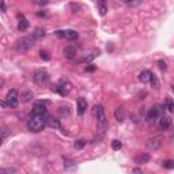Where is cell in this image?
I'll return each mask as SVG.
<instances>
[{
  "label": "cell",
  "instance_id": "cell-1",
  "mask_svg": "<svg viewBox=\"0 0 174 174\" xmlns=\"http://www.w3.org/2000/svg\"><path fill=\"white\" fill-rule=\"evenodd\" d=\"M49 114L44 113V114H37V116H30L27 120V128L31 132H41L44 128L48 125L49 121Z\"/></svg>",
  "mask_w": 174,
  "mask_h": 174
},
{
  "label": "cell",
  "instance_id": "cell-2",
  "mask_svg": "<svg viewBox=\"0 0 174 174\" xmlns=\"http://www.w3.org/2000/svg\"><path fill=\"white\" fill-rule=\"evenodd\" d=\"M94 114L97 117V125H98V132L99 135L103 136V133L108 129V120L105 116V110H103L102 105H97L94 106Z\"/></svg>",
  "mask_w": 174,
  "mask_h": 174
},
{
  "label": "cell",
  "instance_id": "cell-3",
  "mask_svg": "<svg viewBox=\"0 0 174 174\" xmlns=\"http://www.w3.org/2000/svg\"><path fill=\"white\" fill-rule=\"evenodd\" d=\"M35 41L37 40L33 35L23 37V38H21L19 41L16 42V50L19 52V53H26V52H29L33 46L35 45Z\"/></svg>",
  "mask_w": 174,
  "mask_h": 174
},
{
  "label": "cell",
  "instance_id": "cell-4",
  "mask_svg": "<svg viewBox=\"0 0 174 174\" xmlns=\"http://www.w3.org/2000/svg\"><path fill=\"white\" fill-rule=\"evenodd\" d=\"M33 79H34L35 84H38L40 87H45L49 84V73H48L46 69H37L34 72V76H33Z\"/></svg>",
  "mask_w": 174,
  "mask_h": 174
},
{
  "label": "cell",
  "instance_id": "cell-5",
  "mask_svg": "<svg viewBox=\"0 0 174 174\" xmlns=\"http://www.w3.org/2000/svg\"><path fill=\"white\" fill-rule=\"evenodd\" d=\"M6 103L8 108H16L18 106V101H19V92H18V90H15V88H12V90H10L8 92H7L6 95Z\"/></svg>",
  "mask_w": 174,
  "mask_h": 174
},
{
  "label": "cell",
  "instance_id": "cell-6",
  "mask_svg": "<svg viewBox=\"0 0 174 174\" xmlns=\"http://www.w3.org/2000/svg\"><path fill=\"white\" fill-rule=\"evenodd\" d=\"M71 88H72V84L69 83L68 80H61V82L59 83L57 86H54L53 88H52V91L59 92L60 95H63V97H65V95H68V94H69Z\"/></svg>",
  "mask_w": 174,
  "mask_h": 174
},
{
  "label": "cell",
  "instance_id": "cell-7",
  "mask_svg": "<svg viewBox=\"0 0 174 174\" xmlns=\"http://www.w3.org/2000/svg\"><path fill=\"white\" fill-rule=\"evenodd\" d=\"M162 143H163V136H161V135L153 136V138H150L146 142V147H147V150H150V151H157L159 147L162 146Z\"/></svg>",
  "mask_w": 174,
  "mask_h": 174
},
{
  "label": "cell",
  "instance_id": "cell-8",
  "mask_svg": "<svg viewBox=\"0 0 174 174\" xmlns=\"http://www.w3.org/2000/svg\"><path fill=\"white\" fill-rule=\"evenodd\" d=\"M161 114H162L161 106H154V108H151V109L148 110V113H147V116H146L147 124H148V125H153L155 121H157V118L161 117Z\"/></svg>",
  "mask_w": 174,
  "mask_h": 174
},
{
  "label": "cell",
  "instance_id": "cell-9",
  "mask_svg": "<svg viewBox=\"0 0 174 174\" xmlns=\"http://www.w3.org/2000/svg\"><path fill=\"white\" fill-rule=\"evenodd\" d=\"M114 117H116V120H117L120 124L124 123V121H125V117H127V113H125L124 106H118V108L116 109V112H114Z\"/></svg>",
  "mask_w": 174,
  "mask_h": 174
},
{
  "label": "cell",
  "instance_id": "cell-10",
  "mask_svg": "<svg viewBox=\"0 0 174 174\" xmlns=\"http://www.w3.org/2000/svg\"><path fill=\"white\" fill-rule=\"evenodd\" d=\"M63 56H64L65 59H69V60H71V59H73L76 56V48L75 46H65L64 49H63Z\"/></svg>",
  "mask_w": 174,
  "mask_h": 174
},
{
  "label": "cell",
  "instance_id": "cell-11",
  "mask_svg": "<svg viewBox=\"0 0 174 174\" xmlns=\"http://www.w3.org/2000/svg\"><path fill=\"white\" fill-rule=\"evenodd\" d=\"M170 125H172V120H170L169 117H161V120H159V124H158V127L161 131H167V129L170 128Z\"/></svg>",
  "mask_w": 174,
  "mask_h": 174
},
{
  "label": "cell",
  "instance_id": "cell-12",
  "mask_svg": "<svg viewBox=\"0 0 174 174\" xmlns=\"http://www.w3.org/2000/svg\"><path fill=\"white\" fill-rule=\"evenodd\" d=\"M86 110H87V101L83 97L78 98V113L82 116V114H84Z\"/></svg>",
  "mask_w": 174,
  "mask_h": 174
},
{
  "label": "cell",
  "instance_id": "cell-13",
  "mask_svg": "<svg viewBox=\"0 0 174 174\" xmlns=\"http://www.w3.org/2000/svg\"><path fill=\"white\" fill-rule=\"evenodd\" d=\"M31 99H33V92L30 90H23L21 92L19 101H22V103H27V102H30Z\"/></svg>",
  "mask_w": 174,
  "mask_h": 174
},
{
  "label": "cell",
  "instance_id": "cell-14",
  "mask_svg": "<svg viewBox=\"0 0 174 174\" xmlns=\"http://www.w3.org/2000/svg\"><path fill=\"white\" fill-rule=\"evenodd\" d=\"M150 155L148 154H140L138 157H135V163L138 165H144V163H148L150 162Z\"/></svg>",
  "mask_w": 174,
  "mask_h": 174
},
{
  "label": "cell",
  "instance_id": "cell-15",
  "mask_svg": "<svg viewBox=\"0 0 174 174\" xmlns=\"http://www.w3.org/2000/svg\"><path fill=\"white\" fill-rule=\"evenodd\" d=\"M99 56V50L98 49H95V50H92L91 53H88L86 54L83 59H80V63H90L91 60H94L95 57H98Z\"/></svg>",
  "mask_w": 174,
  "mask_h": 174
},
{
  "label": "cell",
  "instance_id": "cell-16",
  "mask_svg": "<svg viewBox=\"0 0 174 174\" xmlns=\"http://www.w3.org/2000/svg\"><path fill=\"white\" fill-rule=\"evenodd\" d=\"M151 78H153V73H151L150 71H142L140 72V75H139V80L142 83H148L150 80H151Z\"/></svg>",
  "mask_w": 174,
  "mask_h": 174
},
{
  "label": "cell",
  "instance_id": "cell-17",
  "mask_svg": "<svg viewBox=\"0 0 174 174\" xmlns=\"http://www.w3.org/2000/svg\"><path fill=\"white\" fill-rule=\"evenodd\" d=\"M18 29H19L21 31H25L29 29V21L26 19L25 16H21L19 15V22H18Z\"/></svg>",
  "mask_w": 174,
  "mask_h": 174
},
{
  "label": "cell",
  "instance_id": "cell-18",
  "mask_svg": "<svg viewBox=\"0 0 174 174\" xmlns=\"http://www.w3.org/2000/svg\"><path fill=\"white\" fill-rule=\"evenodd\" d=\"M45 29L44 27H35L34 29V31H33V37H34L35 40H41V38H44V37H45Z\"/></svg>",
  "mask_w": 174,
  "mask_h": 174
},
{
  "label": "cell",
  "instance_id": "cell-19",
  "mask_svg": "<svg viewBox=\"0 0 174 174\" xmlns=\"http://www.w3.org/2000/svg\"><path fill=\"white\" fill-rule=\"evenodd\" d=\"M65 38L69 41H75L78 38V33L75 30H65Z\"/></svg>",
  "mask_w": 174,
  "mask_h": 174
},
{
  "label": "cell",
  "instance_id": "cell-20",
  "mask_svg": "<svg viewBox=\"0 0 174 174\" xmlns=\"http://www.w3.org/2000/svg\"><path fill=\"white\" fill-rule=\"evenodd\" d=\"M76 166L75 163V161H72V159H69V158H64V167L67 170H69V169H73Z\"/></svg>",
  "mask_w": 174,
  "mask_h": 174
},
{
  "label": "cell",
  "instance_id": "cell-21",
  "mask_svg": "<svg viewBox=\"0 0 174 174\" xmlns=\"http://www.w3.org/2000/svg\"><path fill=\"white\" fill-rule=\"evenodd\" d=\"M48 125H49L50 128H56V129H59L60 128V121L59 120H56V118H49V121H48Z\"/></svg>",
  "mask_w": 174,
  "mask_h": 174
},
{
  "label": "cell",
  "instance_id": "cell-22",
  "mask_svg": "<svg viewBox=\"0 0 174 174\" xmlns=\"http://www.w3.org/2000/svg\"><path fill=\"white\" fill-rule=\"evenodd\" d=\"M98 11H99V14H101V15H105V14H106V11H108V7H106V3L105 2L98 3Z\"/></svg>",
  "mask_w": 174,
  "mask_h": 174
},
{
  "label": "cell",
  "instance_id": "cell-23",
  "mask_svg": "<svg viewBox=\"0 0 174 174\" xmlns=\"http://www.w3.org/2000/svg\"><path fill=\"white\" fill-rule=\"evenodd\" d=\"M150 83H151V86H153L155 90H157V88H159V80H158V78L154 75L153 73V78H151V80H150Z\"/></svg>",
  "mask_w": 174,
  "mask_h": 174
},
{
  "label": "cell",
  "instance_id": "cell-24",
  "mask_svg": "<svg viewBox=\"0 0 174 174\" xmlns=\"http://www.w3.org/2000/svg\"><path fill=\"white\" fill-rule=\"evenodd\" d=\"M10 135H11V131H10V129L3 127V128H2V140H6Z\"/></svg>",
  "mask_w": 174,
  "mask_h": 174
},
{
  "label": "cell",
  "instance_id": "cell-25",
  "mask_svg": "<svg viewBox=\"0 0 174 174\" xmlns=\"http://www.w3.org/2000/svg\"><path fill=\"white\" fill-rule=\"evenodd\" d=\"M121 147H123V143H121L120 140H113V142H112V148H113L114 151L120 150Z\"/></svg>",
  "mask_w": 174,
  "mask_h": 174
},
{
  "label": "cell",
  "instance_id": "cell-26",
  "mask_svg": "<svg viewBox=\"0 0 174 174\" xmlns=\"http://www.w3.org/2000/svg\"><path fill=\"white\" fill-rule=\"evenodd\" d=\"M40 56H41V59H42V60H45V61L50 60V54L48 53L46 50H41V52H40Z\"/></svg>",
  "mask_w": 174,
  "mask_h": 174
},
{
  "label": "cell",
  "instance_id": "cell-27",
  "mask_svg": "<svg viewBox=\"0 0 174 174\" xmlns=\"http://www.w3.org/2000/svg\"><path fill=\"white\" fill-rule=\"evenodd\" d=\"M162 166H163L165 169H174V161H165L163 163H162Z\"/></svg>",
  "mask_w": 174,
  "mask_h": 174
},
{
  "label": "cell",
  "instance_id": "cell-28",
  "mask_svg": "<svg viewBox=\"0 0 174 174\" xmlns=\"http://www.w3.org/2000/svg\"><path fill=\"white\" fill-rule=\"evenodd\" d=\"M84 144H86V142H84L83 139L76 140V143H75V148H76V150H82L83 147H84Z\"/></svg>",
  "mask_w": 174,
  "mask_h": 174
},
{
  "label": "cell",
  "instance_id": "cell-29",
  "mask_svg": "<svg viewBox=\"0 0 174 174\" xmlns=\"http://www.w3.org/2000/svg\"><path fill=\"white\" fill-rule=\"evenodd\" d=\"M166 108H167L169 112L174 113V101H172V99H167V102H166Z\"/></svg>",
  "mask_w": 174,
  "mask_h": 174
},
{
  "label": "cell",
  "instance_id": "cell-30",
  "mask_svg": "<svg viewBox=\"0 0 174 174\" xmlns=\"http://www.w3.org/2000/svg\"><path fill=\"white\" fill-rule=\"evenodd\" d=\"M59 112H60L61 116H65V114L68 116V114H69V108H64V106H61V108L59 109Z\"/></svg>",
  "mask_w": 174,
  "mask_h": 174
},
{
  "label": "cell",
  "instance_id": "cell-31",
  "mask_svg": "<svg viewBox=\"0 0 174 174\" xmlns=\"http://www.w3.org/2000/svg\"><path fill=\"white\" fill-rule=\"evenodd\" d=\"M158 65H159V68H161L162 71H166V68H167V67H166V63L162 60V59L161 60H158Z\"/></svg>",
  "mask_w": 174,
  "mask_h": 174
},
{
  "label": "cell",
  "instance_id": "cell-32",
  "mask_svg": "<svg viewBox=\"0 0 174 174\" xmlns=\"http://www.w3.org/2000/svg\"><path fill=\"white\" fill-rule=\"evenodd\" d=\"M124 3L125 4H128V6H139V4H142V2H128V0H124Z\"/></svg>",
  "mask_w": 174,
  "mask_h": 174
},
{
  "label": "cell",
  "instance_id": "cell-33",
  "mask_svg": "<svg viewBox=\"0 0 174 174\" xmlns=\"http://www.w3.org/2000/svg\"><path fill=\"white\" fill-rule=\"evenodd\" d=\"M86 71H88V72H92V71H95V65H92V64L87 65V67H86Z\"/></svg>",
  "mask_w": 174,
  "mask_h": 174
},
{
  "label": "cell",
  "instance_id": "cell-34",
  "mask_svg": "<svg viewBox=\"0 0 174 174\" xmlns=\"http://www.w3.org/2000/svg\"><path fill=\"white\" fill-rule=\"evenodd\" d=\"M56 34H57V37H61V38H65V31H61V30H59V31H56Z\"/></svg>",
  "mask_w": 174,
  "mask_h": 174
},
{
  "label": "cell",
  "instance_id": "cell-35",
  "mask_svg": "<svg viewBox=\"0 0 174 174\" xmlns=\"http://www.w3.org/2000/svg\"><path fill=\"white\" fill-rule=\"evenodd\" d=\"M34 4H37V6H46L48 2H34Z\"/></svg>",
  "mask_w": 174,
  "mask_h": 174
},
{
  "label": "cell",
  "instance_id": "cell-36",
  "mask_svg": "<svg viewBox=\"0 0 174 174\" xmlns=\"http://www.w3.org/2000/svg\"><path fill=\"white\" fill-rule=\"evenodd\" d=\"M133 173H135V174H142V170L136 167V169H133Z\"/></svg>",
  "mask_w": 174,
  "mask_h": 174
},
{
  "label": "cell",
  "instance_id": "cell-37",
  "mask_svg": "<svg viewBox=\"0 0 174 174\" xmlns=\"http://www.w3.org/2000/svg\"><path fill=\"white\" fill-rule=\"evenodd\" d=\"M2 11L3 12H6V3L4 2H2Z\"/></svg>",
  "mask_w": 174,
  "mask_h": 174
},
{
  "label": "cell",
  "instance_id": "cell-38",
  "mask_svg": "<svg viewBox=\"0 0 174 174\" xmlns=\"http://www.w3.org/2000/svg\"><path fill=\"white\" fill-rule=\"evenodd\" d=\"M0 174H7V172H6V169H2V170H0Z\"/></svg>",
  "mask_w": 174,
  "mask_h": 174
},
{
  "label": "cell",
  "instance_id": "cell-39",
  "mask_svg": "<svg viewBox=\"0 0 174 174\" xmlns=\"http://www.w3.org/2000/svg\"><path fill=\"white\" fill-rule=\"evenodd\" d=\"M45 15H46L45 12H38V16H45Z\"/></svg>",
  "mask_w": 174,
  "mask_h": 174
},
{
  "label": "cell",
  "instance_id": "cell-40",
  "mask_svg": "<svg viewBox=\"0 0 174 174\" xmlns=\"http://www.w3.org/2000/svg\"><path fill=\"white\" fill-rule=\"evenodd\" d=\"M172 90H173V91H174V86H172Z\"/></svg>",
  "mask_w": 174,
  "mask_h": 174
}]
</instances>
